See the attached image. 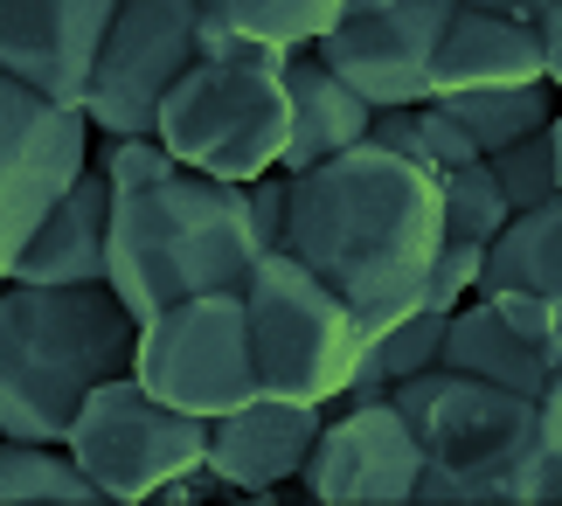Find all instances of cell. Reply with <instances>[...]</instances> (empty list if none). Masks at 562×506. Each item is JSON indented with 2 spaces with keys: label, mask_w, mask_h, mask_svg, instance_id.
I'll return each mask as SVG.
<instances>
[{
  "label": "cell",
  "mask_w": 562,
  "mask_h": 506,
  "mask_svg": "<svg viewBox=\"0 0 562 506\" xmlns=\"http://www.w3.org/2000/svg\"><path fill=\"white\" fill-rule=\"evenodd\" d=\"M133 382L154 389L167 409L202 416V424L236 409V403H250L257 375H250V340H244V299H236V284L146 313L139 334H133Z\"/></svg>",
  "instance_id": "obj_8"
},
{
  "label": "cell",
  "mask_w": 562,
  "mask_h": 506,
  "mask_svg": "<svg viewBox=\"0 0 562 506\" xmlns=\"http://www.w3.org/2000/svg\"><path fill=\"white\" fill-rule=\"evenodd\" d=\"M424 472V445L389 395H334L319 409V437L292 486L327 506H409Z\"/></svg>",
  "instance_id": "obj_11"
},
{
  "label": "cell",
  "mask_w": 562,
  "mask_h": 506,
  "mask_svg": "<svg viewBox=\"0 0 562 506\" xmlns=\"http://www.w3.org/2000/svg\"><path fill=\"white\" fill-rule=\"evenodd\" d=\"M438 347H445V313H430V305H417V313L389 319L382 334L361 340V361L340 395H389L396 382L424 375V368H438Z\"/></svg>",
  "instance_id": "obj_21"
},
{
  "label": "cell",
  "mask_w": 562,
  "mask_h": 506,
  "mask_svg": "<svg viewBox=\"0 0 562 506\" xmlns=\"http://www.w3.org/2000/svg\"><path fill=\"white\" fill-rule=\"evenodd\" d=\"M486 83H549V56L528 21L451 8L438 56H430V98L445 91H486Z\"/></svg>",
  "instance_id": "obj_16"
},
{
  "label": "cell",
  "mask_w": 562,
  "mask_h": 506,
  "mask_svg": "<svg viewBox=\"0 0 562 506\" xmlns=\"http://www.w3.org/2000/svg\"><path fill=\"white\" fill-rule=\"evenodd\" d=\"M459 8H480V14H507V21H528L535 42L549 56V83L562 77V0H459Z\"/></svg>",
  "instance_id": "obj_30"
},
{
  "label": "cell",
  "mask_w": 562,
  "mask_h": 506,
  "mask_svg": "<svg viewBox=\"0 0 562 506\" xmlns=\"http://www.w3.org/2000/svg\"><path fill=\"white\" fill-rule=\"evenodd\" d=\"M438 215H445V236H459V244H493V229L507 223V194L493 188V173L486 160H465V167H451L438 173Z\"/></svg>",
  "instance_id": "obj_25"
},
{
  "label": "cell",
  "mask_w": 562,
  "mask_h": 506,
  "mask_svg": "<svg viewBox=\"0 0 562 506\" xmlns=\"http://www.w3.org/2000/svg\"><path fill=\"white\" fill-rule=\"evenodd\" d=\"M424 445L417 506H555L562 493V375L542 395L424 368L389 389Z\"/></svg>",
  "instance_id": "obj_2"
},
{
  "label": "cell",
  "mask_w": 562,
  "mask_h": 506,
  "mask_svg": "<svg viewBox=\"0 0 562 506\" xmlns=\"http://www.w3.org/2000/svg\"><path fill=\"white\" fill-rule=\"evenodd\" d=\"M194 0H119L112 21L98 35L91 77H83L77 112L104 139L125 132H154L160 98L175 91V77L194 63Z\"/></svg>",
  "instance_id": "obj_9"
},
{
  "label": "cell",
  "mask_w": 562,
  "mask_h": 506,
  "mask_svg": "<svg viewBox=\"0 0 562 506\" xmlns=\"http://www.w3.org/2000/svg\"><path fill=\"white\" fill-rule=\"evenodd\" d=\"M0 506H98V493L63 445L0 437Z\"/></svg>",
  "instance_id": "obj_23"
},
{
  "label": "cell",
  "mask_w": 562,
  "mask_h": 506,
  "mask_svg": "<svg viewBox=\"0 0 562 506\" xmlns=\"http://www.w3.org/2000/svg\"><path fill=\"white\" fill-rule=\"evenodd\" d=\"M104 236H112V181L83 160L77 181L49 202V215L14 250L8 278L29 284H104Z\"/></svg>",
  "instance_id": "obj_15"
},
{
  "label": "cell",
  "mask_w": 562,
  "mask_h": 506,
  "mask_svg": "<svg viewBox=\"0 0 562 506\" xmlns=\"http://www.w3.org/2000/svg\"><path fill=\"white\" fill-rule=\"evenodd\" d=\"M319 437V409L313 403H285V395H250L223 416H209V445L202 465L223 479L229 493H257L271 499L278 486H292Z\"/></svg>",
  "instance_id": "obj_14"
},
{
  "label": "cell",
  "mask_w": 562,
  "mask_h": 506,
  "mask_svg": "<svg viewBox=\"0 0 562 506\" xmlns=\"http://www.w3.org/2000/svg\"><path fill=\"white\" fill-rule=\"evenodd\" d=\"M409 119H417V167H424V173H451V167L480 160V146L465 139V125L451 119V112H445L438 98L409 104Z\"/></svg>",
  "instance_id": "obj_26"
},
{
  "label": "cell",
  "mask_w": 562,
  "mask_h": 506,
  "mask_svg": "<svg viewBox=\"0 0 562 506\" xmlns=\"http://www.w3.org/2000/svg\"><path fill=\"white\" fill-rule=\"evenodd\" d=\"M265 257L250 236L244 181L175 167L160 181L112 188V236H104V284L133 319L160 313L194 292L244 284V271Z\"/></svg>",
  "instance_id": "obj_3"
},
{
  "label": "cell",
  "mask_w": 562,
  "mask_h": 506,
  "mask_svg": "<svg viewBox=\"0 0 562 506\" xmlns=\"http://www.w3.org/2000/svg\"><path fill=\"white\" fill-rule=\"evenodd\" d=\"M112 188H139V181H160V173H175L181 160L167 153L154 132H125V139H104V153L91 160Z\"/></svg>",
  "instance_id": "obj_27"
},
{
  "label": "cell",
  "mask_w": 562,
  "mask_h": 506,
  "mask_svg": "<svg viewBox=\"0 0 562 506\" xmlns=\"http://www.w3.org/2000/svg\"><path fill=\"white\" fill-rule=\"evenodd\" d=\"M285 188H292L285 167H271V173H257V181H244V209H250L257 250H278V236H285Z\"/></svg>",
  "instance_id": "obj_31"
},
{
  "label": "cell",
  "mask_w": 562,
  "mask_h": 506,
  "mask_svg": "<svg viewBox=\"0 0 562 506\" xmlns=\"http://www.w3.org/2000/svg\"><path fill=\"white\" fill-rule=\"evenodd\" d=\"M133 334L112 284L0 278V437L63 445L83 395L133 368Z\"/></svg>",
  "instance_id": "obj_4"
},
{
  "label": "cell",
  "mask_w": 562,
  "mask_h": 506,
  "mask_svg": "<svg viewBox=\"0 0 562 506\" xmlns=\"http://www.w3.org/2000/svg\"><path fill=\"white\" fill-rule=\"evenodd\" d=\"M285 119L292 125H285V153H278V167L306 173V167H319V160H334V153H348V146L369 139L375 112L313 49H292L285 56Z\"/></svg>",
  "instance_id": "obj_17"
},
{
  "label": "cell",
  "mask_w": 562,
  "mask_h": 506,
  "mask_svg": "<svg viewBox=\"0 0 562 506\" xmlns=\"http://www.w3.org/2000/svg\"><path fill=\"white\" fill-rule=\"evenodd\" d=\"M348 0H194V56H244V49H313L340 21Z\"/></svg>",
  "instance_id": "obj_18"
},
{
  "label": "cell",
  "mask_w": 562,
  "mask_h": 506,
  "mask_svg": "<svg viewBox=\"0 0 562 506\" xmlns=\"http://www.w3.org/2000/svg\"><path fill=\"white\" fill-rule=\"evenodd\" d=\"M472 278H480V244H459V236H445L438 257H430V271H424V299L430 313H451L459 299H472Z\"/></svg>",
  "instance_id": "obj_28"
},
{
  "label": "cell",
  "mask_w": 562,
  "mask_h": 506,
  "mask_svg": "<svg viewBox=\"0 0 562 506\" xmlns=\"http://www.w3.org/2000/svg\"><path fill=\"white\" fill-rule=\"evenodd\" d=\"M549 91H555V83H486V91H445L438 104L465 125V139L480 146V160H486L493 146H514L521 132L555 119Z\"/></svg>",
  "instance_id": "obj_22"
},
{
  "label": "cell",
  "mask_w": 562,
  "mask_h": 506,
  "mask_svg": "<svg viewBox=\"0 0 562 506\" xmlns=\"http://www.w3.org/2000/svg\"><path fill=\"white\" fill-rule=\"evenodd\" d=\"M244 299V340H250V375L257 395H285V403L327 409L348 389L361 361V326L327 284H319L292 250H265L236 284Z\"/></svg>",
  "instance_id": "obj_6"
},
{
  "label": "cell",
  "mask_w": 562,
  "mask_h": 506,
  "mask_svg": "<svg viewBox=\"0 0 562 506\" xmlns=\"http://www.w3.org/2000/svg\"><path fill=\"white\" fill-rule=\"evenodd\" d=\"M202 445H209V424L188 409H167L154 389L125 375H104L91 395L77 403L70 430H63V451L70 465L91 479L98 506H146L167 479H181L202 465Z\"/></svg>",
  "instance_id": "obj_7"
},
{
  "label": "cell",
  "mask_w": 562,
  "mask_h": 506,
  "mask_svg": "<svg viewBox=\"0 0 562 506\" xmlns=\"http://www.w3.org/2000/svg\"><path fill=\"white\" fill-rule=\"evenodd\" d=\"M486 173L493 188L507 194V209H542V202H562V125H535L521 132L514 146H493L486 153Z\"/></svg>",
  "instance_id": "obj_24"
},
{
  "label": "cell",
  "mask_w": 562,
  "mask_h": 506,
  "mask_svg": "<svg viewBox=\"0 0 562 506\" xmlns=\"http://www.w3.org/2000/svg\"><path fill=\"white\" fill-rule=\"evenodd\" d=\"M459 0H348L340 21L313 42V56L348 83V91L389 112V104H424L430 98V56Z\"/></svg>",
  "instance_id": "obj_10"
},
{
  "label": "cell",
  "mask_w": 562,
  "mask_h": 506,
  "mask_svg": "<svg viewBox=\"0 0 562 506\" xmlns=\"http://www.w3.org/2000/svg\"><path fill=\"white\" fill-rule=\"evenodd\" d=\"M83 160H91V125L77 104L0 77V278Z\"/></svg>",
  "instance_id": "obj_12"
},
{
  "label": "cell",
  "mask_w": 562,
  "mask_h": 506,
  "mask_svg": "<svg viewBox=\"0 0 562 506\" xmlns=\"http://www.w3.org/2000/svg\"><path fill=\"white\" fill-rule=\"evenodd\" d=\"M438 244H445L438 173H424L417 160H403L375 139L292 173L285 188L278 250L306 263L355 313L361 334H382L389 319L417 313Z\"/></svg>",
  "instance_id": "obj_1"
},
{
  "label": "cell",
  "mask_w": 562,
  "mask_h": 506,
  "mask_svg": "<svg viewBox=\"0 0 562 506\" xmlns=\"http://www.w3.org/2000/svg\"><path fill=\"white\" fill-rule=\"evenodd\" d=\"M285 56H194L154 112V139L215 181H257L285 153Z\"/></svg>",
  "instance_id": "obj_5"
},
{
  "label": "cell",
  "mask_w": 562,
  "mask_h": 506,
  "mask_svg": "<svg viewBox=\"0 0 562 506\" xmlns=\"http://www.w3.org/2000/svg\"><path fill=\"white\" fill-rule=\"evenodd\" d=\"M119 0H0V77L77 104Z\"/></svg>",
  "instance_id": "obj_13"
},
{
  "label": "cell",
  "mask_w": 562,
  "mask_h": 506,
  "mask_svg": "<svg viewBox=\"0 0 562 506\" xmlns=\"http://www.w3.org/2000/svg\"><path fill=\"white\" fill-rule=\"evenodd\" d=\"M493 313H501L521 340L535 347H549V355L562 361V299H542V292H501V299H486Z\"/></svg>",
  "instance_id": "obj_29"
},
{
  "label": "cell",
  "mask_w": 562,
  "mask_h": 506,
  "mask_svg": "<svg viewBox=\"0 0 562 506\" xmlns=\"http://www.w3.org/2000/svg\"><path fill=\"white\" fill-rule=\"evenodd\" d=\"M501 292H542L562 299V202L542 209H514L493 244L480 250V278L472 299H501Z\"/></svg>",
  "instance_id": "obj_20"
},
{
  "label": "cell",
  "mask_w": 562,
  "mask_h": 506,
  "mask_svg": "<svg viewBox=\"0 0 562 506\" xmlns=\"http://www.w3.org/2000/svg\"><path fill=\"white\" fill-rule=\"evenodd\" d=\"M438 361L445 368H459V375H480V382H493V389H514V395H542L549 382H555V355L549 347H535V340H521L514 326L493 313L486 299H459L445 313V347H438Z\"/></svg>",
  "instance_id": "obj_19"
}]
</instances>
